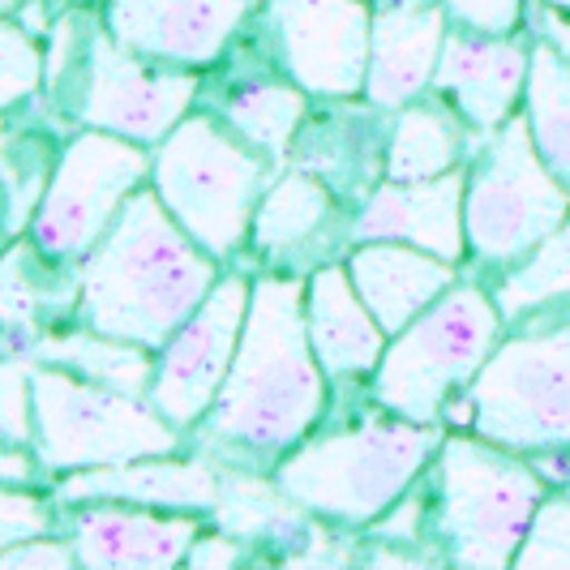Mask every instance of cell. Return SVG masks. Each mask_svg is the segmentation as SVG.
Wrapping results in <instances>:
<instances>
[{"label": "cell", "mask_w": 570, "mask_h": 570, "mask_svg": "<svg viewBox=\"0 0 570 570\" xmlns=\"http://www.w3.org/2000/svg\"><path fill=\"white\" fill-rule=\"evenodd\" d=\"M249 301H254V279L219 275V284L210 287V296L194 309V317L155 352V377L146 400L180 433H189L210 412V403L219 400L245 335Z\"/></svg>", "instance_id": "obj_12"}, {"label": "cell", "mask_w": 570, "mask_h": 570, "mask_svg": "<svg viewBox=\"0 0 570 570\" xmlns=\"http://www.w3.org/2000/svg\"><path fill=\"white\" fill-rule=\"evenodd\" d=\"M0 429L4 442L35 446V395H30V361L27 356H4L0 365Z\"/></svg>", "instance_id": "obj_31"}, {"label": "cell", "mask_w": 570, "mask_h": 570, "mask_svg": "<svg viewBox=\"0 0 570 570\" xmlns=\"http://www.w3.org/2000/svg\"><path fill=\"white\" fill-rule=\"evenodd\" d=\"M185 562L198 570L236 567V562H245V544H240L236 532H206V528H202V537L194 541V549H189Z\"/></svg>", "instance_id": "obj_35"}, {"label": "cell", "mask_w": 570, "mask_h": 570, "mask_svg": "<svg viewBox=\"0 0 570 570\" xmlns=\"http://www.w3.org/2000/svg\"><path fill=\"white\" fill-rule=\"evenodd\" d=\"M202 537L198 514L150 511L129 502L73 507V549L86 570H159L189 558Z\"/></svg>", "instance_id": "obj_18"}, {"label": "cell", "mask_w": 570, "mask_h": 570, "mask_svg": "<svg viewBox=\"0 0 570 570\" xmlns=\"http://www.w3.org/2000/svg\"><path fill=\"white\" fill-rule=\"evenodd\" d=\"M476 134L463 116L446 104H421L412 99L407 108L391 120L386 138V180H433L459 168L463 159V138Z\"/></svg>", "instance_id": "obj_25"}, {"label": "cell", "mask_w": 570, "mask_h": 570, "mask_svg": "<svg viewBox=\"0 0 570 570\" xmlns=\"http://www.w3.org/2000/svg\"><path fill=\"white\" fill-rule=\"evenodd\" d=\"M498 309L507 322H523L553 305H570V215L558 232H549L523 262L507 266L493 284Z\"/></svg>", "instance_id": "obj_27"}, {"label": "cell", "mask_w": 570, "mask_h": 570, "mask_svg": "<svg viewBox=\"0 0 570 570\" xmlns=\"http://www.w3.org/2000/svg\"><path fill=\"white\" fill-rule=\"evenodd\" d=\"M347 271H352V284L365 296V305L382 322L386 335H400L403 326L416 314H425L446 287L459 284L455 262L425 254L416 245H400V240L352 245Z\"/></svg>", "instance_id": "obj_21"}, {"label": "cell", "mask_w": 570, "mask_h": 570, "mask_svg": "<svg viewBox=\"0 0 570 570\" xmlns=\"http://www.w3.org/2000/svg\"><path fill=\"white\" fill-rule=\"evenodd\" d=\"M472 433L489 442L544 455L570 446V305L523 317V331L502 335L472 377Z\"/></svg>", "instance_id": "obj_7"}, {"label": "cell", "mask_w": 570, "mask_h": 570, "mask_svg": "<svg viewBox=\"0 0 570 570\" xmlns=\"http://www.w3.org/2000/svg\"><path fill=\"white\" fill-rule=\"evenodd\" d=\"M528 69H532L528 39L481 35L451 22L438 73H433V90L485 138L514 116V104L528 90Z\"/></svg>", "instance_id": "obj_16"}, {"label": "cell", "mask_w": 570, "mask_h": 570, "mask_svg": "<svg viewBox=\"0 0 570 570\" xmlns=\"http://www.w3.org/2000/svg\"><path fill=\"white\" fill-rule=\"evenodd\" d=\"M544 502L541 472L472 429H446L433 463V537L442 558L468 570L514 567Z\"/></svg>", "instance_id": "obj_4"}, {"label": "cell", "mask_w": 570, "mask_h": 570, "mask_svg": "<svg viewBox=\"0 0 570 570\" xmlns=\"http://www.w3.org/2000/svg\"><path fill=\"white\" fill-rule=\"evenodd\" d=\"M78 549L73 541H57V537H35V541L9 544L0 549V570H73Z\"/></svg>", "instance_id": "obj_34"}, {"label": "cell", "mask_w": 570, "mask_h": 570, "mask_svg": "<svg viewBox=\"0 0 570 570\" xmlns=\"http://www.w3.org/2000/svg\"><path fill=\"white\" fill-rule=\"evenodd\" d=\"M442 438V425H421L382 407L356 425L305 438L275 463L271 481L317 519L370 528L421 481L429 459H438Z\"/></svg>", "instance_id": "obj_3"}, {"label": "cell", "mask_w": 570, "mask_h": 570, "mask_svg": "<svg viewBox=\"0 0 570 570\" xmlns=\"http://www.w3.org/2000/svg\"><path fill=\"white\" fill-rule=\"evenodd\" d=\"M335 219V189L309 168L284 171L254 210L249 245L266 257H292Z\"/></svg>", "instance_id": "obj_24"}, {"label": "cell", "mask_w": 570, "mask_h": 570, "mask_svg": "<svg viewBox=\"0 0 570 570\" xmlns=\"http://www.w3.org/2000/svg\"><path fill=\"white\" fill-rule=\"evenodd\" d=\"M570 215V189L553 176L532 142L528 116L514 112L507 125L481 138V150L468 164L463 228L468 254L481 266L507 271L532 254L549 232Z\"/></svg>", "instance_id": "obj_8"}, {"label": "cell", "mask_w": 570, "mask_h": 570, "mask_svg": "<svg viewBox=\"0 0 570 570\" xmlns=\"http://www.w3.org/2000/svg\"><path fill=\"white\" fill-rule=\"evenodd\" d=\"M326 412V370L309 343L305 279L262 275L228 382L202 416L194 451L236 472H275Z\"/></svg>", "instance_id": "obj_1"}, {"label": "cell", "mask_w": 570, "mask_h": 570, "mask_svg": "<svg viewBox=\"0 0 570 570\" xmlns=\"http://www.w3.org/2000/svg\"><path fill=\"white\" fill-rule=\"evenodd\" d=\"M30 395L35 451L52 476L180 451V429L155 403L108 391L73 370L30 361Z\"/></svg>", "instance_id": "obj_9"}, {"label": "cell", "mask_w": 570, "mask_h": 570, "mask_svg": "<svg viewBox=\"0 0 570 570\" xmlns=\"http://www.w3.org/2000/svg\"><path fill=\"white\" fill-rule=\"evenodd\" d=\"M219 284V257L176 224L164 198L138 189L82 262L78 322L159 352Z\"/></svg>", "instance_id": "obj_2"}, {"label": "cell", "mask_w": 570, "mask_h": 570, "mask_svg": "<svg viewBox=\"0 0 570 570\" xmlns=\"http://www.w3.org/2000/svg\"><path fill=\"white\" fill-rule=\"evenodd\" d=\"M523 116H528V129H532L541 159L570 189V60L544 39L532 43Z\"/></svg>", "instance_id": "obj_26"}, {"label": "cell", "mask_w": 570, "mask_h": 570, "mask_svg": "<svg viewBox=\"0 0 570 570\" xmlns=\"http://www.w3.org/2000/svg\"><path fill=\"white\" fill-rule=\"evenodd\" d=\"M57 502L86 507V502H129L150 511L215 514L224 502V468L215 459L194 455H146L108 468L65 472L57 481Z\"/></svg>", "instance_id": "obj_17"}, {"label": "cell", "mask_w": 570, "mask_h": 570, "mask_svg": "<svg viewBox=\"0 0 570 570\" xmlns=\"http://www.w3.org/2000/svg\"><path fill=\"white\" fill-rule=\"evenodd\" d=\"M549 4H567V9H570V0H549Z\"/></svg>", "instance_id": "obj_40"}, {"label": "cell", "mask_w": 570, "mask_h": 570, "mask_svg": "<svg viewBox=\"0 0 570 570\" xmlns=\"http://www.w3.org/2000/svg\"><path fill=\"white\" fill-rule=\"evenodd\" d=\"M502 322L507 314L498 309L493 287L451 284L425 314L391 335L373 370L377 407L421 425H442L446 403L472 386L502 343Z\"/></svg>", "instance_id": "obj_5"}, {"label": "cell", "mask_w": 570, "mask_h": 570, "mask_svg": "<svg viewBox=\"0 0 570 570\" xmlns=\"http://www.w3.org/2000/svg\"><path fill=\"white\" fill-rule=\"evenodd\" d=\"M305 112H309V90L296 86L292 78L284 82L271 73H240L215 108V116H224L271 164H279L292 150L301 125H305Z\"/></svg>", "instance_id": "obj_23"}, {"label": "cell", "mask_w": 570, "mask_h": 570, "mask_svg": "<svg viewBox=\"0 0 570 570\" xmlns=\"http://www.w3.org/2000/svg\"><path fill=\"white\" fill-rule=\"evenodd\" d=\"M48 86V52L13 13L0 22V104L13 112Z\"/></svg>", "instance_id": "obj_29"}, {"label": "cell", "mask_w": 570, "mask_h": 570, "mask_svg": "<svg viewBox=\"0 0 570 570\" xmlns=\"http://www.w3.org/2000/svg\"><path fill=\"white\" fill-rule=\"evenodd\" d=\"M69 78H73V99L60 104L65 112L78 125L108 129L142 146L164 142L189 116L202 90L194 73L155 69V60L120 48L108 27H82V65L78 73L69 69Z\"/></svg>", "instance_id": "obj_11"}, {"label": "cell", "mask_w": 570, "mask_h": 570, "mask_svg": "<svg viewBox=\"0 0 570 570\" xmlns=\"http://www.w3.org/2000/svg\"><path fill=\"white\" fill-rule=\"evenodd\" d=\"M463 198H468V171L455 168L433 180H377L361 210L347 224V240H400L446 262L468 257V228H463Z\"/></svg>", "instance_id": "obj_14"}, {"label": "cell", "mask_w": 570, "mask_h": 570, "mask_svg": "<svg viewBox=\"0 0 570 570\" xmlns=\"http://www.w3.org/2000/svg\"><path fill=\"white\" fill-rule=\"evenodd\" d=\"M150 164L155 155H146L142 142L86 125L60 150L52 185L39 202L27 236L48 257L82 266L86 254L116 224L120 206L150 180Z\"/></svg>", "instance_id": "obj_10"}, {"label": "cell", "mask_w": 570, "mask_h": 570, "mask_svg": "<svg viewBox=\"0 0 570 570\" xmlns=\"http://www.w3.org/2000/svg\"><path fill=\"white\" fill-rule=\"evenodd\" d=\"M43 472H48V463L39 459L35 446L4 442V451H0V485H39Z\"/></svg>", "instance_id": "obj_36"}, {"label": "cell", "mask_w": 570, "mask_h": 570, "mask_svg": "<svg viewBox=\"0 0 570 570\" xmlns=\"http://www.w3.org/2000/svg\"><path fill=\"white\" fill-rule=\"evenodd\" d=\"M22 4H27V0H0V9H4V13H18Z\"/></svg>", "instance_id": "obj_38"}, {"label": "cell", "mask_w": 570, "mask_h": 570, "mask_svg": "<svg viewBox=\"0 0 570 570\" xmlns=\"http://www.w3.org/2000/svg\"><path fill=\"white\" fill-rule=\"evenodd\" d=\"M446 4H377L370 35V78L365 104L377 112H400L412 99H421L446 43Z\"/></svg>", "instance_id": "obj_19"}, {"label": "cell", "mask_w": 570, "mask_h": 570, "mask_svg": "<svg viewBox=\"0 0 570 570\" xmlns=\"http://www.w3.org/2000/svg\"><path fill=\"white\" fill-rule=\"evenodd\" d=\"M305 317H309V343L331 382H356L373 373L391 343L365 296L352 284L347 262H322L305 279Z\"/></svg>", "instance_id": "obj_20"}, {"label": "cell", "mask_w": 570, "mask_h": 570, "mask_svg": "<svg viewBox=\"0 0 570 570\" xmlns=\"http://www.w3.org/2000/svg\"><path fill=\"white\" fill-rule=\"evenodd\" d=\"M60 150L65 146H57L48 125H35L30 120L27 129L22 125L9 129V138H4V189H9L4 232H9V240H18V236L30 232V219H35L39 202H43L48 185H52Z\"/></svg>", "instance_id": "obj_28"}, {"label": "cell", "mask_w": 570, "mask_h": 570, "mask_svg": "<svg viewBox=\"0 0 570 570\" xmlns=\"http://www.w3.org/2000/svg\"><path fill=\"white\" fill-rule=\"evenodd\" d=\"M22 356L27 361H43V365H60V370H73L90 377V382H99V386H108V391L138 395V400H146L150 377H155V352L150 347L99 335V331H90L82 322L73 331H43L39 340L27 343Z\"/></svg>", "instance_id": "obj_22"}, {"label": "cell", "mask_w": 570, "mask_h": 570, "mask_svg": "<svg viewBox=\"0 0 570 570\" xmlns=\"http://www.w3.org/2000/svg\"><path fill=\"white\" fill-rule=\"evenodd\" d=\"M266 176L271 159L215 112L185 116L155 146L150 164V185L176 215V224L219 262L236 254L254 228Z\"/></svg>", "instance_id": "obj_6"}, {"label": "cell", "mask_w": 570, "mask_h": 570, "mask_svg": "<svg viewBox=\"0 0 570 570\" xmlns=\"http://www.w3.org/2000/svg\"><path fill=\"white\" fill-rule=\"evenodd\" d=\"M48 532H52V502L39 498L35 485L0 489V549L48 537Z\"/></svg>", "instance_id": "obj_32"}, {"label": "cell", "mask_w": 570, "mask_h": 570, "mask_svg": "<svg viewBox=\"0 0 570 570\" xmlns=\"http://www.w3.org/2000/svg\"><path fill=\"white\" fill-rule=\"evenodd\" d=\"M377 4H438V0H377Z\"/></svg>", "instance_id": "obj_39"}, {"label": "cell", "mask_w": 570, "mask_h": 570, "mask_svg": "<svg viewBox=\"0 0 570 570\" xmlns=\"http://www.w3.org/2000/svg\"><path fill=\"white\" fill-rule=\"evenodd\" d=\"M537 18H541V39H544V43H553V48L570 60V9H567V4H549V0H541Z\"/></svg>", "instance_id": "obj_37"}, {"label": "cell", "mask_w": 570, "mask_h": 570, "mask_svg": "<svg viewBox=\"0 0 570 570\" xmlns=\"http://www.w3.org/2000/svg\"><path fill=\"white\" fill-rule=\"evenodd\" d=\"M254 0H112L108 30L155 65H215L245 27Z\"/></svg>", "instance_id": "obj_15"}, {"label": "cell", "mask_w": 570, "mask_h": 570, "mask_svg": "<svg viewBox=\"0 0 570 570\" xmlns=\"http://www.w3.org/2000/svg\"><path fill=\"white\" fill-rule=\"evenodd\" d=\"M451 22L481 35H514L523 22V0H442Z\"/></svg>", "instance_id": "obj_33"}, {"label": "cell", "mask_w": 570, "mask_h": 570, "mask_svg": "<svg viewBox=\"0 0 570 570\" xmlns=\"http://www.w3.org/2000/svg\"><path fill=\"white\" fill-rule=\"evenodd\" d=\"M271 48L317 99H356L370 78V0H262Z\"/></svg>", "instance_id": "obj_13"}, {"label": "cell", "mask_w": 570, "mask_h": 570, "mask_svg": "<svg viewBox=\"0 0 570 570\" xmlns=\"http://www.w3.org/2000/svg\"><path fill=\"white\" fill-rule=\"evenodd\" d=\"M519 570H570V498H544L528 537L514 553Z\"/></svg>", "instance_id": "obj_30"}]
</instances>
